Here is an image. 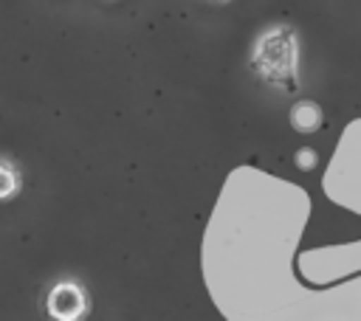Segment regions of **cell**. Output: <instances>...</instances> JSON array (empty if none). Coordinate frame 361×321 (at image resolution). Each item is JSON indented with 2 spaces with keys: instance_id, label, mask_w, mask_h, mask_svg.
<instances>
[{
  "instance_id": "cell-4",
  "label": "cell",
  "mask_w": 361,
  "mask_h": 321,
  "mask_svg": "<svg viewBox=\"0 0 361 321\" xmlns=\"http://www.w3.org/2000/svg\"><path fill=\"white\" fill-rule=\"evenodd\" d=\"M20 186H23V177H20L17 166H14L11 160L0 158V200L14 197V194L20 191Z\"/></svg>"
},
{
  "instance_id": "cell-3",
  "label": "cell",
  "mask_w": 361,
  "mask_h": 321,
  "mask_svg": "<svg viewBox=\"0 0 361 321\" xmlns=\"http://www.w3.org/2000/svg\"><path fill=\"white\" fill-rule=\"evenodd\" d=\"M290 124L299 132H313L322 124V110L316 104H310V101H299V104L290 107Z\"/></svg>"
},
{
  "instance_id": "cell-5",
  "label": "cell",
  "mask_w": 361,
  "mask_h": 321,
  "mask_svg": "<svg viewBox=\"0 0 361 321\" xmlns=\"http://www.w3.org/2000/svg\"><path fill=\"white\" fill-rule=\"evenodd\" d=\"M296 163H299V169H313V166H316V152L307 149V146L299 149V152H296Z\"/></svg>"
},
{
  "instance_id": "cell-2",
  "label": "cell",
  "mask_w": 361,
  "mask_h": 321,
  "mask_svg": "<svg viewBox=\"0 0 361 321\" xmlns=\"http://www.w3.org/2000/svg\"><path fill=\"white\" fill-rule=\"evenodd\" d=\"M45 310L56 321H79L87 313V293L73 279H59L45 296Z\"/></svg>"
},
{
  "instance_id": "cell-1",
  "label": "cell",
  "mask_w": 361,
  "mask_h": 321,
  "mask_svg": "<svg viewBox=\"0 0 361 321\" xmlns=\"http://www.w3.org/2000/svg\"><path fill=\"white\" fill-rule=\"evenodd\" d=\"M254 65L262 76L290 84V79L296 76V37L290 34V28H271L268 34H262L254 51Z\"/></svg>"
}]
</instances>
